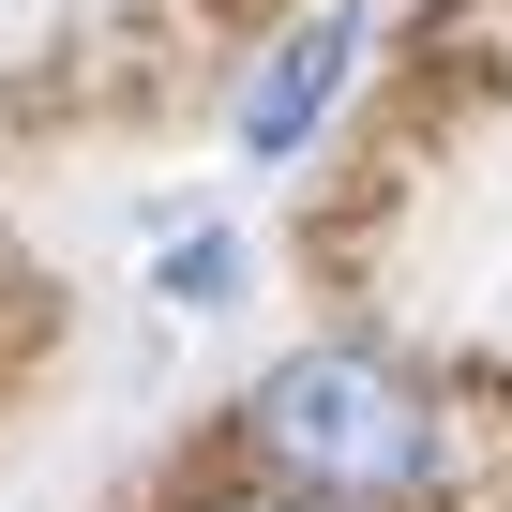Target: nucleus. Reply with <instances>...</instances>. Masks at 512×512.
<instances>
[{
	"instance_id": "obj_4",
	"label": "nucleus",
	"mask_w": 512,
	"mask_h": 512,
	"mask_svg": "<svg viewBox=\"0 0 512 512\" xmlns=\"http://www.w3.org/2000/svg\"><path fill=\"white\" fill-rule=\"evenodd\" d=\"M166 512H317V497H287V482H256V467H211V482H181Z\"/></svg>"
},
{
	"instance_id": "obj_3",
	"label": "nucleus",
	"mask_w": 512,
	"mask_h": 512,
	"mask_svg": "<svg viewBox=\"0 0 512 512\" xmlns=\"http://www.w3.org/2000/svg\"><path fill=\"white\" fill-rule=\"evenodd\" d=\"M241 272H256L241 226H181V241L151 256V302H166V317H226V302H241Z\"/></svg>"
},
{
	"instance_id": "obj_2",
	"label": "nucleus",
	"mask_w": 512,
	"mask_h": 512,
	"mask_svg": "<svg viewBox=\"0 0 512 512\" xmlns=\"http://www.w3.org/2000/svg\"><path fill=\"white\" fill-rule=\"evenodd\" d=\"M362 46H377V0H317V16H287L272 46H256V76H241V106H226L241 166H302V151L332 136V106H347Z\"/></svg>"
},
{
	"instance_id": "obj_1",
	"label": "nucleus",
	"mask_w": 512,
	"mask_h": 512,
	"mask_svg": "<svg viewBox=\"0 0 512 512\" xmlns=\"http://www.w3.org/2000/svg\"><path fill=\"white\" fill-rule=\"evenodd\" d=\"M241 467L256 482H287L317 512H422L437 467H452V407L407 347L377 332H317L287 362H256L241 392Z\"/></svg>"
}]
</instances>
